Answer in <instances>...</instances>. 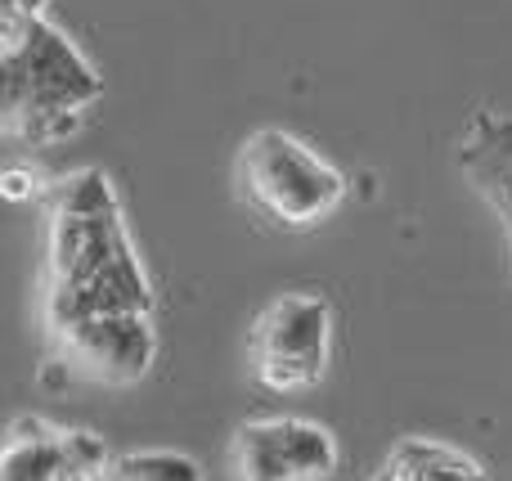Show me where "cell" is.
Returning a JSON list of instances; mask_svg holds the SVG:
<instances>
[{
    "label": "cell",
    "mask_w": 512,
    "mask_h": 481,
    "mask_svg": "<svg viewBox=\"0 0 512 481\" xmlns=\"http://www.w3.org/2000/svg\"><path fill=\"white\" fill-rule=\"evenodd\" d=\"M45 338L77 324L158 315V293L108 171L77 167L45 189Z\"/></svg>",
    "instance_id": "obj_1"
},
{
    "label": "cell",
    "mask_w": 512,
    "mask_h": 481,
    "mask_svg": "<svg viewBox=\"0 0 512 481\" xmlns=\"http://www.w3.org/2000/svg\"><path fill=\"white\" fill-rule=\"evenodd\" d=\"M104 95L99 68L45 14L0 5V140L54 144L86 126Z\"/></svg>",
    "instance_id": "obj_2"
},
{
    "label": "cell",
    "mask_w": 512,
    "mask_h": 481,
    "mask_svg": "<svg viewBox=\"0 0 512 481\" xmlns=\"http://www.w3.org/2000/svg\"><path fill=\"white\" fill-rule=\"evenodd\" d=\"M234 189L256 221L288 234L319 230L351 194L342 167L283 126H261L239 144Z\"/></svg>",
    "instance_id": "obj_3"
},
{
    "label": "cell",
    "mask_w": 512,
    "mask_h": 481,
    "mask_svg": "<svg viewBox=\"0 0 512 481\" xmlns=\"http://www.w3.org/2000/svg\"><path fill=\"white\" fill-rule=\"evenodd\" d=\"M337 347V311L324 293L288 288L256 311L248 329V374L274 396H297L324 383Z\"/></svg>",
    "instance_id": "obj_4"
},
{
    "label": "cell",
    "mask_w": 512,
    "mask_h": 481,
    "mask_svg": "<svg viewBox=\"0 0 512 481\" xmlns=\"http://www.w3.org/2000/svg\"><path fill=\"white\" fill-rule=\"evenodd\" d=\"M234 481H333L342 468V441L328 423L306 414H265L234 428Z\"/></svg>",
    "instance_id": "obj_5"
},
{
    "label": "cell",
    "mask_w": 512,
    "mask_h": 481,
    "mask_svg": "<svg viewBox=\"0 0 512 481\" xmlns=\"http://www.w3.org/2000/svg\"><path fill=\"white\" fill-rule=\"evenodd\" d=\"M108 459L99 432L45 414H18L0 428V481H104Z\"/></svg>",
    "instance_id": "obj_6"
},
{
    "label": "cell",
    "mask_w": 512,
    "mask_h": 481,
    "mask_svg": "<svg viewBox=\"0 0 512 481\" xmlns=\"http://www.w3.org/2000/svg\"><path fill=\"white\" fill-rule=\"evenodd\" d=\"M54 365L99 387H135L153 374L162 356V333L153 315L77 324L50 338Z\"/></svg>",
    "instance_id": "obj_7"
},
{
    "label": "cell",
    "mask_w": 512,
    "mask_h": 481,
    "mask_svg": "<svg viewBox=\"0 0 512 481\" xmlns=\"http://www.w3.org/2000/svg\"><path fill=\"white\" fill-rule=\"evenodd\" d=\"M459 171L472 185V194L495 212L504 230L508 275H512V113L499 108H477L459 131Z\"/></svg>",
    "instance_id": "obj_8"
},
{
    "label": "cell",
    "mask_w": 512,
    "mask_h": 481,
    "mask_svg": "<svg viewBox=\"0 0 512 481\" xmlns=\"http://www.w3.org/2000/svg\"><path fill=\"white\" fill-rule=\"evenodd\" d=\"M364 481H490V468L454 441L405 432L396 437Z\"/></svg>",
    "instance_id": "obj_9"
},
{
    "label": "cell",
    "mask_w": 512,
    "mask_h": 481,
    "mask_svg": "<svg viewBox=\"0 0 512 481\" xmlns=\"http://www.w3.org/2000/svg\"><path fill=\"white\" fill-rule=\"evenodd\" d=\"M104 481H207V473L185 450L144 446V450H126V455L108 459Z\"/></svg>",
    "instance_id": "obj_10"
},
{
    "label": "cell",
    "mask_w": 512,
    "mask_h": 481,
    "mask_svg": "<svg viewBox=\"0 0 512 481\" xmlns=\"http://www.w3.org/2000/svg\"><path fill=\"white\" fill-rule=\"evenodd\" d=\"M32 194H36V176L27 167L0 171V198H32Z\"/></svg>",
    "instance_id": "obj_11"
},
{
    "label": "cell",
    "mask_w": 512,
    "mask_h": 481,
    "mask_svg": "<svg viewBox=\"0 0 512 481\" xmlns=\"http://www.w3.org/2000/svg\"><path fill=\"white\" fill-rule=\"evenodd\" d=\"M0 5H14V9H27V14H45L50 0H0Z\"/></svg>",
    "instance_id": "obj_12"
}]
</instances>
